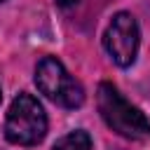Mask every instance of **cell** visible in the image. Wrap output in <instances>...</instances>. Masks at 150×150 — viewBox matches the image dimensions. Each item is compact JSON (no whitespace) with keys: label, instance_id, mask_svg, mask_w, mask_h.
I'll return each mask as SVG.
<instances>
[{"label":"cell","instance_id":"obj_4","mask_svg":"<svg viewBox=\"0 0 150 150\" xmlns=\"http://www.w3.org/2000/svg\"><path fill=\"white\" fill-rule=\"evenodd\" d=\"M138 23L129 12H117L105 28L103 45L105 52L120 68H129L138 52Z\"/></svg>","mask_w":150,"mask_h":150},{"label":"cell","instance_id":"obj_5","mask_svg":"<svg viewBox=\"0 0 150 150\" xmlns=\"http://www.w3.org/2000/svg\"><path fill=\"white\" fill-rule=\"evenodd\" d=\"M52 150H91V136L82 129H75V131L61 136Z\"/></svg>","mask_w":150,"mask_h":150},{"label":"cell","instance_id":"obj_8","mask_svg":"<svg viewBox=\"0 0 150 150\" xmlns=\"http://www.w3.org/2000/svg\"><path fill=\"white\" fill-rule=\"evenodd\" d=\"M0 2H2V0H0Z\"/></svg>","mask_w":150,"mask_h":150},{"label":"cell","instance_id":"obj_7","mask_svg":"<svg viewBox=\"0 0 150 150\" xmlns=\"http://www.w3.org/2000/svg\"><path fill=\"white\" fill-rule=\"evenodd\" d=\"M0 101H2V91H0Z\"/></svg>","mask_w":150,"mask_h":150},{"label":"cell","instance_id":"obj_3","mask_svg":"<svg viewBox=\"0 0 150 150\" xmlns=\"http://www.w3.org/2000/svg\"><path fill=\"white\" fill-rule=\"evenodd\" d=\"M35 84L49 101H54L63 108H80L84 103L82 84L66 70V66L56 56H45L38 63Z\"/></svg>","mask_w":150,"mask_h":150},{"label":"cell","instance_id":"obj_1","mask_svg":"<svg viewBox=\"0 0 150 150\" xmlns=\"http://www.w3.org/2000/svg\"><path fill=\"white\" fill-rule=\"evenodd\" d=\"M96 105H98L103 122L112 131H117L120 136L134 138V141H148L150 138V120L136 105H131L120 94V89L115 84H110V82L98 84Z\"/></svg>","mask_w":150,"mask_h":150},{"label":"cell","instance_id":"obj_2","mask_svg":"<svg viewBox=\"0 0 150 150\" xmlns=\"http://www.w3.org/2000/svg\"><path fill=\"white\" fill-rule=\"evenodd\" d=\"M47 134V115L40 101L21 91L5 117V138L14 145H38Z\"/></svg>","mask_w":150,"mask_h":150},{"label":"cell","instance_id":"obj_6","mask_svg":"<svg viewBox=\"0 0 150 150\" xmlns=\"http://www.w3.org/2000/svg\"><path fill=\"white\" fill-rule=\"evenodd\" d=\"M75 2H77V0H56V5H59V7H73Z\"/></svg>","mask_w":150,"mask_h":150}]
</instances>
